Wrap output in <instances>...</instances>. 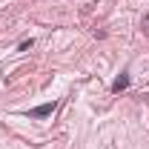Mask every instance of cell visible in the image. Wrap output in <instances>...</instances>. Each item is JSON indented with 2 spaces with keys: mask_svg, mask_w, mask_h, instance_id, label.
<instances>
[{
  "mask_svg": "<svg viewBox=\"0 0 149 149\" xmlns=\"http://www.w3.org/2000/svg\"><path fill=\"white\" fill-rule=\"evenodd\" d=\"M141 26H143V32H146V35H149V15H146V17H143V23H141Z\"/></svg>",
  "mask_w": 149,
  "mask_h": 149,
  "instance_id": "obj_3",
  "label": "cell"
},
{
  "mask_svg": "<svg viewBox=\"0 0 149 149\" xmlns=\"http://www.w3.org/2000/svg\"><path fill=\"white\" fill-rule=\"evenodd\" d=\"M126 86H129V74L123 72L120 77H118V80H115V83H112V92H123Z\"/></svg>",
  "mask_w": 149,
  "mask_h": 149,
  "instance_id": "obj_2",
  "label": "cell"
},
{
  "mask_svg": "<svg viewBox=\"0 0 149 149\" xmlns=\"http://www.w3.org/2000/svg\"><path fill=\"white\" fill-rule=\"evenodd\" d=\"M55 109H57V103L52 100V103H43V106H35V109L29 112V115H32V118H49V115H52Z\"/></svg>",
  "mask_w": 149,
  "mask_h": 149,
  "instance_id": "obj_1",
  "label": "cell"
}]
</instances>
